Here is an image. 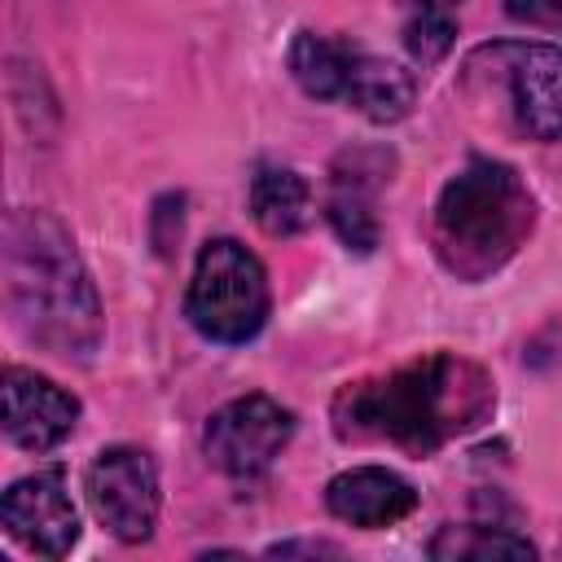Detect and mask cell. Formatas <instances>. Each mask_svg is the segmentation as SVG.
I'll list each match as a JSON object with an SVG mask.
<instances>
[{"mask_svg":"<svg viewBox=\"0 0 562 562\" xmlns=\"http://www.w3.org/2000/svg\"><path fill=\"white\" fill-rule=\"evenodd\" d=\"M492 408V378L474 360L435 351L382 378L342 386L334 400V430L356 443H391L413 457H430L457 435L483 426Z\"/></svg>","mask_w":562,"mask_h":562,"instance_id":"6da1fadb","label":"cell"},{"mask_svg":"<svg viewBox=\"0 0 562 562\" xmlns=\"http://www.w3.org/2000/svg\"><path fill=\"white\" fill-rule=\"evenodd\" d=\"M0 259L13 325L57 356H92L101 342V303L75 237L48 211L18 206L4 215Z\"/></svg>","mask_w":562,"mask_h":562,"instance_id":"7a4b0ae2","label":"cell"},{"mask_svg":"<svg viewBox=\"0 0 562 562\" xmlns=\"http://www.w3.org/2000/svg\"><path fill=\"white\" fill-rule=\"evenodd\" d=\"M536 224L531 189L514 167L470 158L435 202V255L457 281H483L505 268Z\"/></svg>","mask_w":562,"mask_h":562,"instance_id":"3957f363","label":"cell"},{"mask_svg":"<svg viewBox=\"0 0 562 562\" xmlns=\"http://www.w3.org/2000/svg\"><path fill=\"white\" fill-rule=\"evenodd\" d=\"M189 325L211 342H246L268 321V277L263 263L233 237H215L202 246L193 263V281L184 294Z\"/></svg>","mask_w":562,"mask_h":562,"instance_id":"277c9868","label":"cell"},{"mask_svg":"<svg viewBox=\"0 0 562 562\" xmlns=\"http://www.w3.org/2000/svg\"><path fill=\"white\" fill-rule=\"evenodd\" d=\"M290 435H294L290 408H281L268 395H241V400L224 404L220 413H211V422L202 430V452L220 474L255 479L281 457Z\"/></svg>","mask_w":562,"mask_h":562,"instance_id":"5b68a950","label":"cell"},{"mask_svg":"<svg viewBox=\"0 0 562 562\" xmlns=\"http://www.w3.org/2000/svg\"><path fill=\"white\" fill-rule=\"evenodd\" d=\"M88 505L97 522L123 544L149 540L158 522V465L145 448H105L88 465Z\"/></svg>","mask_w":562,"mask_h":562,"instance_id":"8992f818","label":"cell"},{"mask_svg":"<svg viewBox=\"0 0 562 562\" xmlns=\"http://www.w3.org/2000/svg\"><path fill=\"white\" fill-rule=\"evenodd\" d=\"M492 57L505 70L509 110L522 136L562 140V48L558 44H501Z\"/></svg>","mask_w":562,"mask_h":562,"instance_id":"52a82bcc","label":"cell"},{"mask_svg":"<svg viewBox=\"0 0 562 562\" xmlns=\"http://www.w3.org/2000/svg\"><path fill=\"white\" fill-rule=\"evenodd\" d=\"M0 522L31 553H44V558L70 553V544L79 540V514L70 505L66 474L35 470V474L18 479L0 501Z\"/></svg>","mask_w":562,"mask_h":562,"instance_id":"ba28073f","label":"cell"},{"mask_svg":"<svg viewBox=\"0 0 562 562\" xmlns=\"http://www.w3.org/2000/svg\"><path fill=\"white\" fill-rule=\"evenodd\" d=\"M0 395H4V435H9V443L26 448V452L57 448L79 422V400L70 391H61L57 382H48L44 373L22 369V364L4 369Z\"/></svg>","mask_w":562,"mask_h":562,"instance_id":"9c48e42d","label":"cell"},{"mask_svg":"<svg viewBox=\"0 0 562 562\" xmlns=\"http://www.w3.org/2000/svg\"><path fill=\"white\" fill-rule=\"evenodd\" d=\"M325 505L334 518L351 522V527H391L404 514H413L417 492L408 479H400L395 470L382 465H356L342 470L338 479H329L325 487Z\"/></svg>","mask_w":562,"mask_h":562,"instance_id":"30bf717a","label":"cell"},{"mask_svg":"<svg viewBox=\"0 0 562 562\" xmlns=\"http://www.w3.org/2000/svg\"><path fill=\"white\" fill-rule=\"evenodd\" d=\"M342 97H347L351 110L364 114L369 123H395V119H404V114L413 110V101H417V79H413V70H404L400 61L356 53V57H351V70H347Z\"/></svg>","mask_w":562,"mask_h":562,"instance_id":"8fae6325","label":"cell"},{"mask_svg":"<svg viewBox=\"0 0 562 562\" xmlns=\"http://www.w3.org/2000/svg\"><path fill=\"white\" fill-rule=\"evenodd\" d=\"M250 215L268 237H294L312 220V189L299 171L263 162L250 176Z\"/></svg>","mask_w":562,"mask_h":562,"instance_id":"7c38bea8","label":"cell"},{"mask_svg":"<svg viewBox=\"0 0 562 562\" xmlns=\"http://www.w3.org/2000/svg\"><path fill=\"white\" fill-rule=\"evenodd\" d=\"M364 176H373V171H364L351 158V171H334V189H329V202H325V215H329L334 233L356 255H369L378 246V211H373V189H369Z\"/></svg>","mask_w":562,"mask_h":562,"instance_id":"4fadbf2b","label":"cell"},{"mask_svg":"<svg viewBox=\"0 0 562 562\" xmlns=\"http://www.w3.org/2000/svg\"><path fill=\"white\" fill-rule=\"evenodd\" d=\"M351 48L338 40H325L316 31H299L290 44V75L307 97H342L347 88V70H351Z\"/></svg>","mask_w":562,"mask_h":562,"instance_id":"5bb4252c","label":"cell"},{"mask_svg":"<svg viewBox=\"0 0 562 562\" xmlns=\"http://www.w3.org/2000/svg\"><path fill=\"white\" fill-rule=\"evenodd\" d=\"M430 558L439 562H487V558H536V544L527 536H514L505 527H443L430 540Z\"/></svg>","mask_w":562,"mask_h":562,"instance_id":"9a60e30c","label":"cell"},{"mask_svg":"<svg viewBox=\"0 0 562 562\" xmlns=\"http://www.w3.org/2000/svg\"><path fill=\"white\" fill-rule=\"evenodd\" d=\"M452 35H457V18H443V13H408L404 44H408V53L417 61H439L452 48Z\"/></svg>","mask_w":562,"mask_h":562,"instance_id":"2e32d148","label":"cell"},{"mask_svg":"<svg viewBox=\"0 0 562 562\" xmlns=\"http://www.w3.org/2000/svg\"><path fill=\"white\" fill-rule=\"evenodd\" d=\"M514 22L527 26H544V31H562V0H505Z\"/></svg>","mask_w":562,"mask_h":562,"instance_id":"e0dca14e","label":"cell"},{"mask_svg":"<svg viewBox=\"0 0 562 562\" xmlns=\"http://www.w3.org/2000/svg\"><path fill=\"white\" fill-rule=\"evenodd\" d=\"M457 4L461 0H408L413 13H443V18H457Z\"/></svg>","mask_w":562,"mask_h":562,"instance_id":"ac0fdd59","label":"cell"},{"mask_svg":"<svg viewBox=\"0 0 562 562\" xmlns=\"http://www.w3.org/2000/svg\"><path fill=\"white\" fill-rule=\"evenodd\" d=\"M272 558H290V553H338L334 544H272Z\"/></svg>","mask_w":562,"mask_h":562,"instance_id":"d6986e66","label":"cell"}]
</instances>
